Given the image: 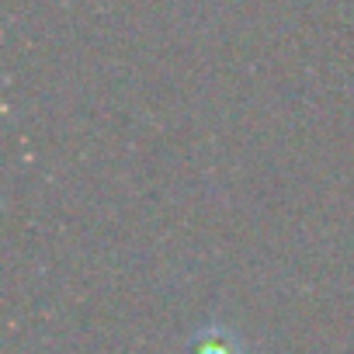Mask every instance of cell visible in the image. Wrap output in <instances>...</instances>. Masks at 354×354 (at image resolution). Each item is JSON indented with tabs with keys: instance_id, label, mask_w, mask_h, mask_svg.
Instances as JSON below:
<instances>
[{
	"instance_id": "6da1fadb",
	"label": "cell",
	"mask_w": 354,
	"mask_h": 354,
	"mask_svg": "<svg viewBox=\"0 0 354 354\" xmlns=\"http://www.w3.org/2000/svg\"><path fill=\"white\" fill-rule=\"evenodd\" d=\"M188 354H247V347H243V340H240L230 326L212 323V326H202V330L192 337Z\"/></svg>"
}]
</instances>
